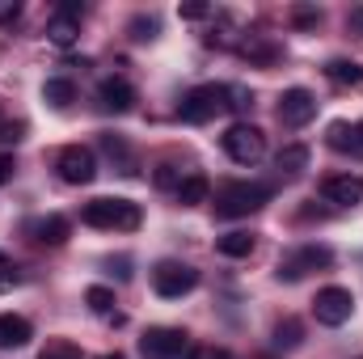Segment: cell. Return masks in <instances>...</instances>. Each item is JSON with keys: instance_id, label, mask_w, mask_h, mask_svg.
<instances>
[{"instance_id": "4316f807", "label": "cell", "mask_w": 363, "mask_h": 359, "mask_svg": "<svg viewBox=\"0 0 363 359\" xmlns=\"http://www.w3.org/2000/svg\"><path fill=\"white\" fill-rule=\"evenodd\" d=\"M38 359H81V347L77 343H64V338H55V343H47Z\"/></svg>"}, {"instance_id": "e0dca14e", "label": "cell", "mask_w": 363, "mask_h": 359, "mask_svg": "<svg viewBox=\"0 0 363 359\" xmlns=\"http://www.w3.org/2000/svg\"><path fill=\"white\" fill-rule=\"evenodd\" d=\"M254 245H258V237L254 233H224V237H216V250L224 254V258H250L254 254Z\"/></svg>"}, {"instance_id": "9a60e30c", "label": "cell", "mask_w": 363, "mask_h": 359, "mask_svg": "<svg viewBox=\"0 0 363 359\" xmlns=\"http://www.w3.org/2000/svg\"><path fill=\"white\" fill-rule=\"evenodd\" d=\"M30 338H34V326H30L26 317L0 313V347H4V351H17V347H26Z\"/></svg>"}, {"instance_id": "603a6c76", "label": "cell", "mask_w": 363, "mask_h": 359, "mask_svg": "<svg viewBox=\"0 0 363 359\" xmlns=\"http://www.w3.org/2000/svg\"><path fill=\"white\" fill-rule=\"evenodd\" d=\"M101 148H106V157H110V161H118V165H127V174H135V170H131V148L123 144V136L106 131V136H101Z\"/></svg>"}, {"instance_id": "d590c367", "label": "cell", "mask_w": 363, "mask_h": 359, "mask_svg": "<svg viewBox=\"0 0 363 359\" xmlns=\"http://www.w3.org/2000/svg\"><path fill=\"white\" fill-rule=\"evenodd\" d=\"M351 26H355V30H363V9H355V13H351Z\"/></svg>"}, {"instance_id": "6da1fadb", "label": "cell", "mask_w": 363, "mask_h": 359, "mask_svg": "<svg viewBox=\"0 0 363 359\" xmlns=\"http://www.w3.org/2000/svg\"><path fill=\"white\" fill-rule=\"evenodd\" d=\"M81 220L89 228H110V233H135L140 228V203L131 199H93L81 207Z\"/></svg>"}, {"instance_id": "2e32d148", "label": "cell", "mask_w": 363, "mask_h": 359, "mask_svg": "<svg viewBox=\"0 0 363 359\" xmlns=\"http://www.w3.org/2000/svg\"><path fill=\"white\" fill-rule=\"evenodd\" d=\"M325 77L338 89H363V64H355V60H330L325 64Z\"/></svg>"}, {"instance_id": "5bb4252c", "label": "cell", "mask_w": 363, "mask_h": 359, "mask_svg": "<svg viewBox=\"0 0 363 359\" xmlns=\"http://www.w3.org/2000/svg\"><path fill=\"white\" fill-rule=\"evenodd\" d=\"M30 237H34L38 245H64V241L72 237V224H68L64 216H43V220L30 224Z\"/></svg>"}, {"instance_id": "3957f363", "label": "cell", "mask_w": 363, "mask_h": 359, "mask_svg": "<svg viewBox=\"0 0 363 359\" xmlns=\"http://www.w3.org/2000/svg\"><path fill=\"white\" fill-rule=\"evenodd\" d=\"M224 110H233V89L228 85H199V89H190L182 97L178 118L182 123H211Z\"/></svg>"}, {"instance_id": "d6986e66", "label": "cell", "mask_w": 363, "mask_h": 359, "mask_svg": "<svg viewBox=\"0 0 363 359\" xmlns=\"http://www.w3.org/2000/svg\"><path fill=\"white\" fill-rule=\"evenodd\" d=\"M274 165H279V174L296 178V174H304V170H308V148H304V144H287V148L274 157Z\"/></svg>"}, {"instance_id": "cb8c5ba5", "label": "cell", "mask_w": 363, "mask_h": 359, "mask_svg": "<svg viewBox=\"0 0 363 359\" xmlns=\"http://www.w3.org/2000/svg\"><path fill=\"white\" fill-rule=\"evenodd\" d=\"M241 55L254 60V64H271L279 51H274V43H267V38H250V43H241Z\"/></svg>"}, {"instance_id": "8fae6325", "label": "cell", "mask_w": 363, "mask_h": 359, "mask_svg": "<svg viewBox=\"0 0 363 359\" xmlns=\"http://www.w3.org/2000/svg\"><path fill=\"white\" fill-rule=\"evenodd\" d=\"M321 194H325L334 207H359V203H363V178H359V174H338V178H325Z\"/></svg>"}, {"instance_id": "52a82bcc", "label": "cell", "mask_w": 363, "mask_h": 359, "mask_svg": "<svg viewBox=\"0 0 363 359\" xmlns=\"http://www.w3.org/2000/svg\"><path fill=\"white\" fill-rule=\"evenodd\" d=\"M190 347L186 330H174V326H157L140 338V355L144 359H182V351Z\"/></svg>"}, {"instance_id": "7402d4cb", "label": "cell", "mask_w": 363, "mask_h": 359, "mask_svg": "<svg viewBox=\"0 0 363 359\" xmlns=\"http://www.w3.org/2000/svg\"><path fill=\"white\" fill-rule=\"evenodd\" d=\"M300 343H304V326H300L296 317H283V321L274 326V347H279V351H296Z\"/></svg>"}, {"instance_id": "4dcf8cb0", "label": "cell", "mask_w": 363, "mask_h": 359, "mask_svg": "<svg viewBox=\"0 0 363 359\" xmlns=\"http://www.w3.org/2000/svg\"><path fill=\"white\" fill-rule=\"evenodd\" d=\"M21 136H26V123H0V140L4 144H17Z\"/></svg>"}, {"instance_id": "5b68a950", "label": "cell", "mask_w": 363, "mask_h": 359, "mask_svg": "<svg viewBox=\"0 0 363 359\" xmlns=\"http://www.w3.org/2000/svg\"><path fill=\"white\" fill-rule=\"evenodd\" d=\"M152 287H157V296L178 300V296H186V292H194V287H199V270L186 267V263L165 258V263H157V267H152Z\"/></svg>"}, {"instance_id": "f546056e", "label": "cell", "mask_w": 363, "mask_h": 359, "mask_svg": "<svg viewBox=\"0 0 363 359\" xmlns=\"http://www.w3.org/2000/svg\"><path fill=\"white\" fill-rule=\"evenodd\" d=\"M21 17V0H0V26H13Z\"/></svg>"}, {"instance_id": "44dd1931", "label": "cell", "mask_w": 363, "mask_h": 359, "mask_svg": "<svg viewBox=\"0 0 363 359\" xmlns=\"http://www.w3.org/2000/svg\"><path fill=\"white\" fill-rule=\"evenodd\" d=\"M77 34H81V26H77L72 17H64V13H55V17L47 21V38H51L55 47H72Z\"/></svg>"}, {"instance_id": "484cf974", "label": "cell", "mask_w": 363, "mask_h": 359, "mask_svg": "<svg viewBox=\"0 0 363 359\" xmlns=\"http://www.w3.org/2000/svg\"><path fill=\"white\" fill-rule=\"evenodd\" d=\"M85 304H89L93 313H101V317H106V313H114V292L97 283V287H89V292H85Z\"/></svg>"}, {"instance_id": "836d02e7", "label": "cell", "mask_w": 363, "mask_h": 359, "mask_svg": "<svg viewBox=\"0 0 363 359\" xmlns=\"http://www.w3.org/2000/svg\"><path fill=\"white\" fill-rule=\"evenodd\" d=\"M13 283H17V270H13V263L0 254V292H4V287H13Z\"/></svg>"}, {"instance_id": "1f68e13d", "label": "cell", "mask_w": 363, "mask_h": 359, "mask_svg": "<svg viewBox=\"0 0 363 359\" xmlns=\"http://www.w3.org/2000/svg\"><path fill=\"white\" fill-rule=\"evenodd\" d=\"M178 13H182V17H186V21H199V17H207V13H211V9H207V4H203V0H190V4H182Z\"/></svg>"}, {"instance_id": "7c38bea8", "label": "cell", "mask_w": 363, "mask_h": 359, "mask_svg": "<svg viewBox=\"0 0 363 359\" xmlns=\"http://www.w3.org/2000/svg\"><path fill=\"white\" fill-rule=\"evenodd\" d=\"M325 144H330L334 153L363 157V123H330V131H325Z\"/></svg>"}, {"instance_id": "ffe728a7", "label": "cell", "mask_w": 363, "mask_h": 359, "mask_svg": "<svg viewBox=\"0 0 363 359\" xmlns=\"http://www.w3.org/2000/svg\"><path fill=\"white\" fill-rule=\"evenodd\" d=\"M43 97H47L55 110H68V106L77 101V85H72L68 77H51V81L43 85Z\"/></svg>"}, {"instance_id": "7a4b0ae2", "label": "cell", "mask_w": 363, "mask_h": 359, "mask_svg": "<svg viewBox=\"0 0 363 359\" xmlns=\"http://www.w3.org/2000/svg\"><path fill=\"white\" fill-rule=\"evenodd\" d=\"M267 199H271V186H262V182H228L216 194V216L220 220H237V216L262 211Z\"/></svg>"}, {"instance_id": "f1b7e54d", "label": "cell", "mask_w": 363, "mask_h": 359, "mask_svg": "<svg viewBox=\"0 0 363 359\" xmlns=\"http://www.w3.org/2000/svg\"><path fill=\"white\" fill-rule=\"evenodd\" d=\"M182 182V174H178V165H157V174H152V186H161V190H169V186H178Z\"/></svg>"}, {"instance_id": "30bf717a", "label": "cell", "mask_w": 363, "mask_h": 359, "mask_svg": "<svg viewBox=\"0 0 363 359\" xmlns=\"http://www.w3.org/2000/svg\"><path fill=\"white\" fill-rule=\"evenodd\" d=\"M334 263V254L325 250V245H304V250H296L291 258H283L279 263V279H287V283H296V279H304L308 270L317 267H330Z\"/></svg>"}, {"instance_id": "83f0119b", "label": "cell", "mask_w": 363, "mask_h": 359, "mask_svg": "<svg viewBox=\"0 0 363 359\" xmlns=\"http://www.w3.org/2000/svg\"><path fill=\"white\" fill-rule=\"evenodd\" d=\"M291 26H296V30H313V26H321V9H308V4L291 9Z\"/></svg>"}, {"instance_id": "4fadbf2b", "label": "cell", "mask_w": 363, "mask_h": 359, "mask_svg": "<svg viewBox=\"0 0 363 359\" xmlns=\"http://www.w3.org/2000/svg\"><path fill=\"white\" fill-rule=\"evenodd\" d=\"M97 101H101V110H110V114H127V110L135 106V89H131L127 81L110 77V81L97 85Z\"/></svg>"}, {"instance_id": "e575fe53", "label": "cell", "mask_w": 363, "mask_h": 359, "mask_svg": "<svg viewBox=\"0 0 363 359\" xmlns=\"http://www.w3.org/2000/svg\"><path fill=\"white\" fill-rule=\"evenodd\" d=\"M13 174H17V161H13V157H0V186L13 182Z\"/></svg>"}, {"instance_id": "ac0fdd59", "label": "cell", "mask_w": 363, "mask_h": 359, "mask_svg": "<svg viewBox=\"0 0 363 359\" xmlns=\"http://www.w3.org/2000/svg\"><path fill=\"white\" fill-rule=\"evenodd\" d=\"M207 190H211L207 174H186V178L178 182V203L182 207H199V203L207 199Z\"/></svg>"}, {"instance_id": "d4e9b609", "label": "cell", "mask_w": 363, "mask_h": 359, "mask_svg": "<svg viewBox=\"0 0 363 359\" xmlns=\"http://www.w3.org/2000/svg\"><path fill=\"white\" fill-rule=\"evenodd\" d=\"M127 34H131L135 43H148V38H157V34H161V21H157V17H144V13H140V17H131Z\"/></svg>"}, {"instance_id": "8d00e7d4", "label": "cell", "mask_w": 363, "mask_h": 359, "mask_svg": "<svg viewBox=\"0 0 363 359\" xmlns=\"http://www.w3.org/2000/svg\"><path fill=\"white\" fill-rule=\"evenodd\" d=\"M97 359H123V355H118V351H110V355H97Z\"/></svg>"}, {"instance_id": "8992f818", "label": "cell", "mask_w": 363, "mask_h": 359, "mask_svg": "<svg viewBox=\"0 0 363 359\" xmlns=\"http://www.w3.org/2000/svg\"><path fill=\"white\" fill-rule=\"evenodd\" d=\"M351 313H355V296L347 287H321L313 300V317L321 326H342V321H351Z\"/></svg>"}, {"instance_id": "d6a6232c", "label": "cell", "mask_w": 363, "mask_h": 359, "mask_svg": "<svg viewBox=\"0 0 363 359\" xmlns=\"http://www.w3.org/2000/svg\"><path fill=\"white\" fill-rule=\"evenodd\" d=\"M186 359H233V355H228L224 347H194Z\"/></svg>"}, {"instance_id": "9c48e42d", "label": "cell", "mask_w": 363, "mask_h": 359, "mask_svg": "<svg viewBox=\"0 0 363 359\" xmlns=\"http://www.w3.org/2000/svg\"><path fill=\"white\" fill-rule=\"evenodd\" d=\"M313 114H317V97L308 89H283L279 97V123L283 127H304V123H313Z\"/></svg>"}, {"instance_id": "277c9868", "label": "cell", "mask_w": 363, "mask_h": 359, "mask_svg": "<svg viewBox=\"0 0 363 359\" xmlns=\"http://www.w3.org/2000/svg\"><path fill=\"white\" fill-rule=\"evenodd\" d=\"M224 153L237 161V165H258L262 153H267V136L254 127V123H233L224 131Z\"/></svg>"}, {"instance_id": "ba28073f", "label": "cell", "mask_w": 363, "mask_h": 359, "mask_svg": "<svg viewBox=\"0 0 363 359\" xmlns=\"http://www.w3.org/2000/svg\"><path fill=\"white\" fill-rule=\"evenodd\" d=\"M55 170H60V178L68 182V186H89L93 174H97V161H93V153L85 144H68L55 157Z\"/></svg>"}]
</instances>
